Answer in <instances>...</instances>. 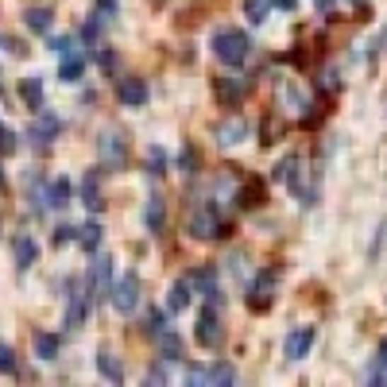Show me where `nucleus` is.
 <instances>
[{
	"mask_svg": "<svg viewBox=\"0 0 387 387\" xmlns=\"http://www.w3.org/2000/svg\"><path fill=\"white\" fill-rule=\"evenodd\" d=\"M159 349H163V360H178L183 357V341L175 333H159Z\"/></svg>",
	"mask_w": 387,
	"mask_h": 387,
	"instance_id": "nucleus-27",
	"label": "nucleus"
},
{
	"mask_svg": "<svg viewBox=\"0 0 387 387\" xmlns=\"http://www.w3.org/2000/svg\"><path fill=\"white\" fill-rule=\"evenodd\" d=\"M109 279H112V256H97L93 267H89V283H86L89 299H105L109 294Z\"/></svg>",
	"mask_w": 387,
	"mask_h": 387,
	"instance_id": "nucleus-6",
	"label": "nucleus"
},
{
	"mask_svg": "<svg viewBox=\"0 0 387 387\" xmlns=\"http://www.w3.org/2000/svg\"><path fill=\"white\" fill-rule=\"evenodd\" d=\"M62 132V120L54 117V112H39L35 120H31V128H28V136L35 139V144H51L54 136Z\"/></svg>",
	"mask_w": 387,
	"mask_h": 387,
	"instance_id": "nucleus-8",
	"label": "nucleus"
},
{
	"mask_svg": "<svg viewBox=\"0 0 387 387\" xmlns=\"http://www.w3.org/2000/svg\"><path fill=\"white\" fill-rule=\"evenodd\" d=\"M86 74V59L78 51H62V62H59V78L62 81H78Z\"/></svg>",
	"mask_w": 387,
	"mask_h": 387,
	"instance_id": "nucleus-18",
	"label": "nucleus"
},
{
	"mask_svg": "<svg viewBox=\"0 0 387 387\" xmlns=\"http://www.w3.org/2000/svg\"><path fill=\"white\" fill-rule=\"evenodd\" d=\"M318 8H322V12H329V8H333V0H318Z\"/></svg>",
	"mask_w": 387,
	"mask_h": 387,
	"instance_id": "nucleus-36",
	"label": "nucleus"
},
{
	"mask_svg": "<svg viewBox=\"0 0 387 387\" xmlns=\"http://www.w3.org/2000/svg\"><path fill=\"white\" fill-rule=\"evenodd\" d=\"M186 306H190V279H175L167 294V314H183Z\"/></svg>",
	"mask_w": 387,
	"mask_h": 387,
	"instance_id": "nucleus-15",
	"label": "nucleus"
},
{
	"mask_svg": "<svg viewBox=\"0 0 387 387\" xmlns=\"http://www.w3.org/2000/svg\"><path fill=\"white\" fill-rule=\"evenodd\" d=\"M147 171H151V175H163V171H167V151H163V147H151V151H147Z\"/></svg>",
	"mask_w": 387,
	"mask_h": 387,
	"instance_id": "nucleus-30",
	"label": "nucleus"
},
{
	"mask_svg": "<svg viewBox=\"0 0 387 387\" xmlns=\"http://www.w3.org/2000/svg\"><path fill=\"white\" fill-rule=\"evenodd\" d=\"M86 314H89V291H74L70 306H66V325L78 329L81 322H86Z\"/></svg>",
	"mask_w": 387,
	"mask_h": 387,
	"instance_id": "nucleus-16",
	"label": "nucleus"
},
{
	"mask_svg": "<svg viewBox=\"0 0 387 387\" xmlns=\"http://www.w3.org/2000/svg\"><path fill=\"white\" fill-rule=\"evenodd\" d=\"M279 8H294V0H279Z\"/></svg>",
	"mask_w": 387,
	"mask_h": 387,
	"instance_id": "nucleus-37",
	"label": "nucleus"
},
{
	"mask_svg": "<svg viewBox=\"0 0 387 387\" xmlns=\"http://www.w3.org/2000/svg\"><path fill=\"white\" fill-rule=\"evenodd\" d=\"M213 136H217V144L233 147V144H241V139L248 136V120H244V117H229V120H221V125L213 128Z\"/></svg>",
	"mask_w": 387,
	"mask_h": 387,
	"instance_id": "nucleus-10",
	"label": "nucleus"
},
{
	"mask_svg": "<svg viewBox=\"0 0 387 387\" xmlns=\"http://www.w3.org/2000/svg\"><path fill=\"white\" fill-rule=\"evenodd\" d=\"M186 229H190V236H197V241H213V236H225V225H221V213L213 202L197 205V209L190 213V221H186Z\"/></svg>",
	"mask_w": 387,
	"mask_h": 387,
	"instance_id": "nucleus-2",
	"label": "nucleus"
},
{
	"mask_svg": "<svg viewBox=\"0 0 387 387\" xmlns=\"http://www.w3.org/2000/svg\"><path fill=\"white\" fill-rule=\"evenodd\" d=\"M283 349H287V360H302L310 349H314V329H310V325L294 329V333L287 337V345H283Z\"/></svg>",
	"mask_w": 387,
	"mask_h": 387,
	"instance_id": "nucleus-12",
	"label": "nucleus"
},
{
	"mask_svg": "<svg viewBox=\"0 0 387 387\" xmlns=\"http://www.w3.org/2000/svg\"><path fill=\"white\" fill-rule=\"evenodd\" d=\"M205 383H217V387H225V383H236V368L233 364H225V360H217V364L205 372Z\"/></svg>",
	"mask_w": 387,
	"mask_h": 387,
	"instance_id": "nucleus-23",
	"label": "nucleus"
},
{
	"mask_svg": "<svg viewBox=\"0 0 387 387\" xmlns=\"http://www.w3.org/2000/svg\"><path fill=\"white\" fill-rule=\"evenodd\" d=\"M186 383H205V368H186Z\"/></svg>",
	"mask_w": 387,
	"mask_h": 387,
	"instance_id": "nucleus-34",
	"label": "nucleus"
},
{
	"mask_svg": "<svg viewBox=\"0 0 387 387\" xmlns=\"http://www.w3.org/2000/svg\"><path fill=\"white\" fill-rule=\"evenodd\" d=\"M12 260H16V267H20V271H28L31 263L39 260V244L31 241L28 233H16V241H12Z\"/></svg>",
	"mask_w": 387,
	"mask_h": 387,
	"instance_id": "nucleus-11",
	"label": "nucleus"
},
{
	"mask_svg": "<svg viewBox=\"0 0 387 387\" xmlns=\"http://www.w3.org/2000/svg\"><path fill=\"white\" fill-rule=\"evenodd\" d=\"M244 93H248L244 78H217V97H221L225 105H241Z\"/></svg>",
	"mask_w": 387,
	"mask_h": 387,
	"instance_id": "nucleus-14",
	"label": "nucleus"
},
{
	"mask_svg": "<svg viewBox=\"0 0 387 387\" xmlns=\"http://www.w3.org/2000/svg\"><path fill=\"white\" fill-rule=\"evenodd\" d=\"M97 372H101L105 380H112V383H125V364H120V360L112 357L109 349L97 352Z\"/></svg>",
	"mask_w": 387,
	"mask_h": 387,
	"instance_id": "nucleus-17",
	"label": "nucleus"
},
{
	"mask_svg": "<svg viewBox=\"0 0 387 387\" xmlns=\"http://www.w3.org/2000/svg\"><path fill=\"white\" fill-rule=\"evenodd\" d=\"M271 291H275V271H263V275L256 279V287H252L248 306L252 310H267L271 306Z\"/></svg>",
	"mask_w": 387,
	"mask_h": 387,
	"instance_id": "nucleus-13",
	"label": "nucleus"
},
{
	"mask_svg": "<svg viewBox=\"0 0 387 387\" xmlns=\"http://www.w3.org/2000/svg\"><path fill=\"white\" fill-rule=\"evenodd\" d=\"M194 333H197V341H202V349H217L221 337H225V333H221V318H217V310L205 306L202 314H197V329H194Z\"/></svg>",
	"mask_w": 387,
	"mask_h": 387,
	"instance_id": "nucleus-5",
	"label": "nucleus"
},
{
	"mask_svg": "<svg viewBox=\"0 0 387 387\" xmlns=\"http://www.w3.org/2000/svg\"><path fill=\"white\" fill-rule=\"evenodd\" d=\"M35 357L39 360H54V357H59V337H54V333H35Z\"/></svg>",
	"mask_w": 387,
	"mask_h": 387,
	"instance_id": "nucleus-26",
	"label": "nucleus"
},
{
	"mask_svg": "<svg viewBox=\"0 0 387 387\" xmlns=\"http://www.w3.org/2000/svg\"><path fill=\"white\" fill-rule=\"evenodd\" d=\"M209 47H213V54H217L225 66H241L252 54V39L244 35L241 28H217L213 39H209Z\"/></svg>",
	"mask_w": 387,
	"mask_h": 387,
	"instance_id": "nucleus-1",
	"label": "nucleus"
},
{
	"mask_svg": "<svg viewBox=\"0 0 387 387\" xmlns=\"http://www.w3.org/2000/svg\"><path fill=\"white\" fill-rule=\"evenodd\" d=\"M16 368H20V364H16V352H12V349H8V345H4V341H0V372H8V376H12V372H16Z\"/></svg>",
	"mask_w": 387,
	"mask_h": 387,
	"instance_id": "nucleus-31",
	"label": "nucleus"
},
{
	"mask_svg": "<svg viewBox=\"0 0 387 387\" xmlns=\"http://www.w3.org/2000/svg\"><path fill=\"white\" fill-rule=\"evenodd\" d=\"M0 190H4V171H0Z\"/></svg>",
	"mask_w": 387,
	"mask_h": 387,
	"instance_id": "nucleus-38",
	"label": "nucleus"
},
{
	"mask_svg": "<svg viewBox=\"0 0 387 387\" xmlns=\"http://www.w3.org/2000/svg\"><path fill=\"white\" fill-rule=\"evenodd\" d=\"M109 299L120 314H132L139 306V275H120L117 287H109Z\"/></svg>",
	"mask_w": 387,
	"mask_h": 387,
	"instance_id": "nucleus-3",
	"label": "nucleus"
},
{
	"mask_svg": "<svg viewBox=\"0 0 387 387\" xmlns=\"http://www.w3.org/2000/svg\"><path fill=\"white\" fill-rule=\"evenodd\" d=\"M23 23H28L31 31H39V35H47V31H51V23H54V16H51V8H28Z\"/></svg>",
	"mask_w": 387,
	"mask_h": 387,
	"instance_id": "nucleus-20",
	"label": "nucleus"
},
{
	"mask_svg": "<svg viewBox=\"0 0 387 387\" xmlns=\"http://www.w3.org/2000/svg\"><path fill=\"white\" fill-rule=\"evenodd\" d=\"M112 12H117V0H97V20H112Z\"/></svg>",
	"mask_w": 387,
	"mask_h": 387,
	"instance_id": "nucleus-32",
	"label": "nucleus"
},
{
	"mask_svg": "<svg viewBox=\"0 0 387 387\" xmlns=\"http://www.w3.org/2000/svg\"><path fill=\"white\" fill-rule=\"evenodd\" d=\"M101 159L109 163V171H120L128 163V144L117 136V132H105L101 136Z\"/></svg>",
	"mask_w": 387,
	"mask_h": 387,
	"instance_id": "nucleus-7",
	"label": "nucleus"
},
{
	"mask_svg": "<svg viewBox=\"0 0 387 387\" xmlns=\"http://www.w3.org/2000/svg\"><path fill=\"white\" fill-rule=\"evenodd\" d=\"M20 97L28 101V109H43V81H39V78H23L20 81Z\"/></svg>",
	"mask_w": 387,
	"mask_h": 387,
	"instance_id": "nucleus-21",
	"label": "nucleus"
},
{
	"mask_svg": "<svg viewBox=\"0 0 387 387\" xmlns=\"http://www.w3.org/2000/svg\"><path fill=\"white\" fill-rule=\"evenodd\" d=\"M117 97H120V105H128V109H139V105L147 101L144 78H120L117 81Z\"/></svg>",
	"mask_w": 387,
	"mask_h": 387,
	"instance_id": "nucleus-9",
	"label": "nucleus"
},
{
	"mask_svg": "<svg viewBox=\"0 0 387 387\" xmlns=\"http://www.w3.org/2000/svg\"><path fill=\"white\" fill-rule=\"evenodd\" d=\"M260 202H263V183H260V178L244 183V190H241V205H248V209H252V205H260Z\"/></svg>",
	"mask_w": 387,
	"mask_h": 387,
	"instance_id": "nucleus-29",
	"label": "nucleus"
},
{
	"mask_svg": "<svg viewBox=\"0 0 387 387\" xmlns=\"http://www.w3.org/2000/svg\"><path fill=\"white\" fill-rule=\"evenodd\" d=\"M16 144H20V139H16V136H12V132H8V128L0 132V155H12V151H16Z\"/></svg>",
	"mask_w": 387,
	"mask_h": 387,
	"instance_id": "nucleus-33",
	"label": "nucleus"
},
{
	"mask_svg": "<svg viewBox=\"0 0 387 387\" xmlns=\"http://www.w3.org/2000/svg\"><path fill=\"white\" fill-rule=\"evenodd\" d=\"M197 287L205 291L209 306H217V302H221V287H217V271H213V267H202V271H197Z\"/></svg>",
	"mask_w": 387,
	"mask_h": 387,
	"instance_id": "nucleus-22",
	"label": "nucleus"
},
{
	"mask_svg": "<svg viewBox=\"0 0 387 387\" xmlns=\"http://www.w3.org/2000/svg\"><path fill=\"white\" fill-rule=\"evenodd\" d=\"M47 205H54V209L70 205V183H66V178H54V183L47 186Z\"/></svg>",
	"mask_w": 387,
	"mask_h": 387,
	"instance_id": "nucleus-24",
	"label": "nucleus"
},
{
	"mask_svg": "<svg viewBox=\"0 0 387 387\" xmlns=\"http://www.w3.org/2000/svg\"><path fill=\"white\" fill-rule=\"evenodd\" d=\"M0 132H4V125H0Z\"/></svg>",
	"mask_w": 387,
	"mask_h": 387,
	"instance_id": "nucleus-39",
	"label": "nucleus"
},
{
	"mask_svg": "<svg viewBox=\"0 0 387 387\" xmlns=\"http://www.w3.org/2000/svg\"><path fill=\"white\" fill-rule=\"evenodd\" d=\"M271 12V0H244V16H248L252 23H263Z\"/></svg>",
	"mask_w": 387,
	"mask_h": 387,
	"instance_id": "nucleus-28",
	"label": "nucleus"
},
{
	"mask_svg": "<svg viewBox=\"0 0 387 387\" xmlns=\"http://www.w3.org/2000/svg\"><path fill=\"white\" fill-rule=\"evenodd\" d=\"M194 151H190V147H186V151H183V171H186V175H190V171H194Z\"/></svg>",
	"mask_w": 387,
	"mask_h": 387,
	"instance_id": "nucleus-35",
	"label": "nucleus"
},
{
	"mask_svg": "<svg viewBox=\"0 0 387 387\" xmlns=\"http://www.w3.org/2000/svg\"><path fill=\"white\" fill-rule=\"evenodd\" d=\"M78 244H81L86 252H97V248H101V225H97V221L81 225V229H78Z\"/></svg>",
	"mask_w": 387,
	"mask_h": 387,
	"instance_id": "nucleus-25",
	"label": "nucleus"
},
{
	"mask_svg": "<svg viewBox=\"0 0 387 387\" xmlns=\"http://www.w3.org/2000/svg\"><path fill=\"white\" fill-rule=\"evenodd\" d=\"M163 217H167V209H163V197L151 194V197H147V209H144V225L151 229V233H159V229H163Z\"/></svg>",
	"mask_w": 387,
	"mask_h": 387,
	"instance_id": "nucleus-19",
	"label": "nucleus"
},
{
	"mask_svg": "<svg viewBox=\"0 0 387 387\" xmlns=\"http://www.w3.org/2000/svg\"><path fill=\"white\" fill-rule=\"evenodd\" d=\"M78 197L86 202L89 213H101L105 209V197H101V171H86L78 178Z\"/></svg>",
	"mask_w": 387,
	"mask_h": 387,
	"instance_id": "nucleus-4",
	"label": "nucleus"
}]
</instances>
